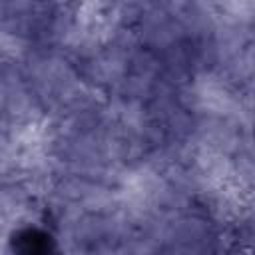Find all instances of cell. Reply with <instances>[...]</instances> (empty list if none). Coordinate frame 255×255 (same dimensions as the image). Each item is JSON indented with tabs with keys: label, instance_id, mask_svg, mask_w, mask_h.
Here are the masks:
<instances>
[{
	"label": "cell",
	"instance_id": "obj_1",
	"mask_svg": "<svg viewBox=\"0 0 255 255\" xmlns=\"http://www.w3.org/2000/svg\"><path fill=\"white\" fill-rule=\"evenodd\" d=\"M14 255H54L52 241L40 231H24L14 239Z\"/></svg>",
	"mask_w": 255,
	"mask_h": 255
}]
</instances>
